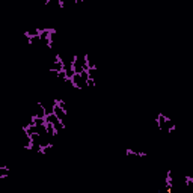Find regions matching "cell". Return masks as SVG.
Masks as SVG:
<instances>
[{
  "instance_id": "9",
  "label": "cell",
  "mask_w": 193,
  "mask_h": 193,
  "mask_svg": "<svg viewBox=\"0 0 193 193\" xmlns=\"http://www.w3.org/2000/svg\"><path fill=\"white\" fill-rule=\"evenodd\" d=\"M86 83H88V88H95V86H97V85H95L97 80H95V79H92V77H89Z\"/></svg>"
},
{
  "instance_id": "10",
  "label": "cell",
  "mask_w": 193,
  "mask_h": 193,
  "mask_svg": "<svg viewBox=\"0 0 193 193\" xmlns=\"http://www.w3.org/2000/svg\"><path fill=\"white\" fill-rule=\"evenodd\" d=\"M88 72H89V77L95 79V77H97V66H95V68H89V70H88Z\"/></svg>"
},
{
  "instance_id": "3",
  "label": "cell",
  "mask_w": 193,
  "mask_h": 193,
  "mask_svg": "<svg viewBox=\"0 0 193 193\" xmlns=\"http://www.w3.org/2000/svg\"><path fill=\"white\" fill-rule=\"evenodd\" d=\"M32 116H35V118H45V116H47V113H45V107H44V104H42V103H36V106L33 107V113H32Z\"/></svg>"
},
{
  "instance_id": "7",
  "label": "cell",
  "mask_w": 193,
  "mask_h": 193,
  "mask_svg": "<svg viewBox=\"0 0 193 193\" xmlns=\"http://www.w3.org/2000/svg\"><path fill=\"white\" fill-rule=\"evenodd\" d=\"M9 168L8 166H3V168H0V176H2V178H5V176H8L9 175Z\"/></svg>"
},
{
  "instance_id": "8",
  "label": "cell",
  "mask_w": 193,
  "mask_h": 193,
  "mask_svg": "<svg viewBox=\"0 0 193 193\" xmlns=\"http://www.w3.org/2000/svg\"><path fill=\"white\" fill-rule=\"evenodd\" d=\"M184 182L187 187H193V176H184Z\"/></svg>"
},
{
  "instance_id": "6",
  "label": "cell",
  "mask_w": 193,
  "mask_h": 193,
  "mask_svg": "<svg viewBox=\"0 0 193 193\" xmlns=\"http://www.w3.org/2000/svg\"><path fill=\"white\" fill-rule=\"evenodd\" d=\"M86 59H88V66H89V68H95L97 66V64H95V60H94V57L88 53L86 54Z\"/></svg>"
},
{
  "instance_id": "1",
  "label": "cell",
  "mask_w": 193,
  "mask_h": 193,
  "mask_svg": "<svg viewBox=\"0 0 193 193\" xmlns=\"http://www.w3.org/2000/svg\"><path fill=\"white\" fill-rule=\"evenodd\" d=\"M72 66H74V71L76 72H83V71H88L89 70V66H88V59H86V54L85 53H80V54H76L74 57V64H72Z\"/></svg>"
},
{
  "instance_id": "2",
  "label": "cell",
  "mask_w": 193,
  "mask_h": 193,
  "mask_svg": "<svg viewBox=\"0 0 193 193\" xmlns=\"http://www.w3.org/2000/svg\"><path fill=\"white\" fill-rule=\"evenodd\" d=\"M71 83H72V88H76V89H79V91H83L85 88H88V83H86V80L83 79V77H82V74H79V72H76V74L72 76Z\"/></svg>"
},
{
  "instance_id": "5",
  "label": "cell",
  "mask_w": 193,
  "mask_h": 193,
  "mask_svg": "<svg viewBox=\"0 0 193 193\" xmlns=\"http://www.w3.org/2000/svg\"><path fill=\"white\" fill-rule=\"evenodd\" d=\"M26 35H27V36H39V35H41V29H39V27L30 29V30H27V32H26Z\"/></svg>"
},
{
  "instance_id": "4",
  "label": "cell",
  "mask_w": 193,
  "mask_h": 193,
  "mask_svg": "<svg viewBox=\"0 0 193 193\" xmlns=\"http://www.w3.org/2000/svg\"><path fill=\"white\" fill-rule=\"evenodd\" d=\"M48 70H53V71H64V62L62 60H53L51 65L48 66Z\"/></svg>"
}]
</instances>
